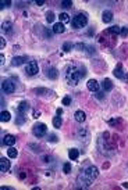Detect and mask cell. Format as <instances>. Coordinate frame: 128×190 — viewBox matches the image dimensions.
<instances>
[{
    "instance_id": "41",
    "label": "cell",
    "mask_w": 128,
    "mask_h": 190,
    "mask_svg": "<svg viewBox=\"0 0 128 190\" xmlns=\"http://www.w3.org/2000/svg\"><path fill=\"white\" fill-rule=\"evenodd\" d=\"M36 4H38V6H42V4H43V1H42V0H38V1H36Z\"/></svg>"
},
{
    "instance_id": "40",
    "label": "cell",
    "mask_w": 128,
    "mask_h": 190,
    "mask_svg": "<svg viewBox=\"0 0 128 190\" xmlns=\"http://www.w3.org/2000/svg\"><path fill=\"white\" fill-rule=\"evenodd\" d=\"M1 190H13V187H10V186H1Z\"/></svg>"
},
{
    "instance_id": "25",
    "label": "cell",
    "mask_w": 128,
    "mask_h": 190,
    "mask_svg": "<svg viewBox=\"0 0 128 190\" xmlns=\"http://www.w3.org/2000/svg\"><path fill=\"white\" fill-rule=\"evenodd\" d=\"M61 124H63V120H61V117L56 115V117L53 118V126H54V128H61Z\"/></svg>"
},
{
    "instance_id": "23",
    "label": "cell",
    "mask_w": 128,
    "mask_h": 190,
    "mask_svg": "<svg viewBox=\"0 0 128 190\" xmlns=\"http://www.w3.org/2000/svg\"><path fill=\"white\" fill-rule=\"evenodd\" d=\"M7 155H8L10 158H17V155H18V151H17V149H14V147H10V149L7 150Z\"/></svg>"
},
{
    "instance_id": "27",
    "label": "cell",
    "mask_w": 128,
    "mask_h": 190,
    "mask_svg": "<svg viewBox=\"0 0 128 190\" xmlns=\"http://www.w3.org/2000/svg\"><path fill=\"white\" fill-rule=\"evenodd\" d=\"M46 21L47 22H53L54 21V13L53 11H47L46 13Z\"/></svg>"
},
{
    "instance_id": "7",
    "label": "cell",
    "mask_w": 128,
    "mask_h": 190,
    "mask_svg": "<svg viewBox=\"0 0 128 190\" xmlns=\"http://www.w3.org/2000/svg\"><path fill=\"white\" fill-rule=\"evenodd\" d=\"M1 89H3V92L4 93H14L15 92V85H14V82L11 81V79H6V81H3V83H1Z\"/></svg>"
},
{
    "instance_id": "32",
    "label": "cell",
    "mask_w": 128,
    "mask_h": 190,
    "mask_svg": "<svg viewBox=\"0 0 128 190\" xmlns=\"http://www.w3.org/2000/svg\"><path fill=\"white\" fill-rule=\"evenodd\" d=\"M120 35H121L122 38H127L128 36V26H122L121 31H120Z\"/></svg>"
},
{
    "instance_id": "11",
    "label": "cell",
    "mask_w": 128,
    "mask_h": 190,
    "mask_svg": "<svg viewBox=\"0 0 128 190\" xmlns=\"http://www.w3.org/2000/svg\"><path fill=\"white\" fill-rule=\"evenodd\" d=\"M46 76H47L49 79H51V81L57 79V78H58V71H57V68H54V67L47 68V70H46Z\"/></svg>"
},
{
    "instance_id": "2",
    "label": "cell",
    "mask_w": 128,
    "mask_h": 190,
    "mask_svg": "<svg viewBox=\"0 0 128 190\" xmlns=\"http://www.w3.org/2000/svg\"><path fill=\"white\" fill-rule=\"evenodd\" d=\"M86 24H88V18H86V15L82 13L77 14V15L72 18V21H71V25H72V28H75V29H81L83 26H86Z\"/></svg>"
},
{
    "instance_id": "17",
    "label": "cell",
    "mask_w": 128,
    "mask_h": 190,
    "mask_svg": "<svg viewBox=\"0 0 128 190\" xmlns=\"http://www.w3.org/2000/svg\"><path fill=\"white\" fill-rule=\"evenodd\" d=\"M29 110V104H28V102H21L18 104V107H17V113H22V114H25L26 111Z\"/></svg>"
},
{
    "instance_id": "9",
    "label": "cell",
    "mask_w": 128,
    "mask_h": 190,
    "mask_svg": "<svg viewBox=\"0 0 128 190\" xmlns=\"http://www.w3.org/2000/svg\"><path fill=\"white\" fill-rule=\"evenodd\" d=\"M86 88H88V90H90V92L96 93V92H99L100 85H99V82H97L96 79H89V81L86 82Z\"/></svg>"
},
{
    "instance_id": "38",
    "label": "cell",
    "mask_w": 128,
    "mask_h": 190,
    "mask_svg": "<svg viewBox=\"0 0 128 190\" xmlns=\"http://www.w3.org/2000/svg\"><path fill=\"white\" fill-rule=\"evenodd\" d=\"M4 46H6V40L1 38V39H0V47H1V49H4Z\"/></svg>"
},
{
    "instance_id": "33",
    "label": "cell",
    "mask_w": 128,
    "mask_h": 190,
    "mask_svg": "<svg viewBox=\"0 0 128 190\" xmlns=\"http://www.w3.org/2000/svg\"><path fill=\"white\" fill-rule=\"evenodd\" d=\"M120 31H121V28H120V26H117V25H114V26H111V28H110V32H111V33H120Z\"/></svg>"
},
{
    "instance_id": "6",
    "label": "cell",
    "mask_w": 128,
    "mask_h": 190,
    "mask_svg": "<svg viewBox=\"0 0 128 190\" xmlns=\"http://www.w3.org/2000/svg\"><path fill=\"white\" fill-rule=\"evenodd\" d=\"M38 71H39V67H38V63H36V61H29V63L26 64V67H25L26 75L33 76L38 74Z\"/></svg>"
},
{
    "instance_id": "8",
    "label": "cell",
    "mask_w": 128,
    "mask_h": 190,
    "mask_svg": "<svg viewBox=\"0 0 128 190\" xmlns=\"http://www.w3.org/2000/svg\"><path fill=\"white\" fill-rule=\"evenodd\" d=\"M83 173L89 178L90 180H95L96 178H97V175H99V169L96 168L95 165H90V167H88L86 169H83Z\"/></svg>"
},
{
    "instance_id": "16",
    "label": "cell",
    "mask_w": 128,
    "mask_h": 190,
    "mask_svg": "<svg viewBox=\"0 0 128 190\" xmlns=\"http://www.w3.org/2000/svg\"><path fill=\"white\" fill-rule=\"evenodd\" d=\"M74 118H75L77 122H85V120H86V114L83 113L82 110H78V111H75V114H74Z\"/></svg>"
},
{
    "instance_id": "14",
    "label": "cell",
    "mask_w": 128,
    "mask_h": 190,
    "mask_svg": "<svg viewBox=\"0 0 128 190\" xmlns=\"http://www.w3.org/2000/svg\"><path fill=\"white\" fill-rule=\"evenodd\" d=\"M13 24L10 22V21H6V22H3V25H1V31L4 32L6 35H11L13 33Z\"/></svg>"
},
{
    "instance_id": "12",
    "label": "cell",
    "mask_w": 128,
    "mask_h": 190,
    "mask_svg": "<svg viewBox=\"0 0 128 190\" xmlns=\"http://www.w3.org/2000/svg\"><path fill=\"white\" fill-rule=\"evenodd\" d=\"M15 136L14 135H6L4 137H3V144H6L8 147H13L15 144Z\"/></svg>"
},
{
    "instance_id": "22",
    "label": "cell",
    "mask_w": 128,
    "mask_h": 190,
    "mask_svg": "<svg viewBox=\"0 0 128 190\" xmlns=\"http://www.w3.org/2000/svg\"><path fill=\"white\" fill-rule=\"evenodd\" d=\"M78 155H79V150H77V149H71L70 151H68V157H70V160H77Z\"/></svg>"
},
{
    "instance_id": "42",
    "label": "cell",
    "mask_w": 128,
    "mask_h": 190,
    "mask_svg": "<svg viewBox=\"0 0 128 190\" xmlns=\"http://www.w3.org/2000/svg\"><path fill=\"white\" fill-rule=\"evenodd\" d=\"M122 187H124V189H128V183H127V182H125V183H122Z\"/></svg>"
},
{
    "instance_id": "10",
    "label": "cell",
    "mask_w": 128,
    "mask_h": 190,
    "mask_svg": "<svg viewBox=\"0 0 128 190\" xmlns=\"http://www.w3.org/2000/svg\"><path fill=\"white\" fill-rule=\"evenodd\" d=\"M22 63H28V56H17L11 60V65L13 67H18Z\"/></svg>"
},
{
    "instance_id": "15",
    "label": "cell",
    "mask_w": 128,
    "mask_h": 190,
    "mask_svg": "<svg viewBox=\"0 0 128 190\" xmlns=\"http://www.w3.org/2000/svg\"><path fill=\"white\" fill-rule=\"evenodd\" d=\"M102 88H103L104 92H110V90H113V82H111V79H109V78L103 79Z\"/></svg>"
},
{
    "instance_id": "28",
    "label": "cell",
    "mask_w": 128,
    "mask_h": 190,
    "mask_svg": "<svg viewBox=\"0 0 128 190\" xmlns=\"http://www.w3.org/2000/svg\"><path fill=\"white\" fill-rule=\"evenodd\" d=\"M72 47H74V46H72L71 42H65V43L63 44V50L64 51H71L72 50Z\"/></svg>"
},
{
    "instance_id": "24",
    "label": "cell",
    "mask_w": 128,
    "mask_h": 190,
    "mask_svg": "<svg viewBox=\"0 0 128 190\" xmlns=\"http://www.w3.org/2000/svg\"><path fill=\"white\" fill-rule=\"evenodd\" d=\"M58 18H60V22H63V24H67V22H70V15L67 13H61L58 15Z\"/></svg>"
},
{
    "instance_id": "39",
    "label": "cell",
    "mask_w": 128,
    "mask_h": 190,
    "mask_svg": "<svg viewBox=\"0 0 128 190\" xmlns=\"http://www.w3.org/2000/svg\"><path fill=\"white\" fill-rule=\"evenodd\" d=\"M40 114H42L40 111H33V118H39V117H40Z\"/></svg>"
},
{
    "instance_id": "31",
    "label": "cell",
    "mask_w": 128,
    "mask_h": 190,
    "mask_svg": "<svg viewBox=\"0 0 128 190\" xmlns=\"http://www.w3.org/2000/svg\"><path fill=\"white\" fill-rule=\"evenodd\" d=\"M63 171H64V173H70L71 172V164L70 162H65V164H64Z\"/></svg>"
},
{
    "instance_id": "19",
    "label": "cell",
    "mask_w": 128,
    "mask_h": 190,
    "mask_svg": "<svg viewBox=\"0 0 128 190\" xmlns=\"http://www.w3.org/2000/svg\"><path fill=\"white\" fill-rule=\"evenodd\" d=\"M64 31H65V28H64L63 22H56L53 25V33H63Z\"/></svg>"
},
{
    "instance_id": "1",
    "label": "cell",
    "mask_w": 128,
    "mask_h": 190,
    "mask_svg": "<svg viewBox=\"0 0 128 190\" xmlns=\"http://www.w3.org/2000/svg\"><path fill=\"white\" fill-rule=\"evenodd\" d=\"M85 75H86V68L77 63H70L64 70V81L68 86H77Z\"/></svg>"
},
{
    "instance_id": "4",
    "label": "cell",
    "mask_w": 128,
    "mask_h": 190,
    "mask_svg": "<svg viewBox=\"0 0 128 190\" xmlns=\"http://www.w3.org/2000/svg\"><path fill=\"white\" fill-rule=\"evenodd\" d=\"M92 182H93V180H90L89 178L86 176L83 172L79 173V176H78V179H77V183L79 184V186H78L79 189H88L90 184H92Z\"/></svg>"
},
{
    "instance_id": "13",
    "label": "cell",
    "mask_w": 128,
    "mask_h": 190,
    "mask_svg": "<svg viewBox=\"0 0 128 190\" xmlns=\"http://www.w3.org/2000/svg\"><path fill=\"white\" fill-rule=\"evenodd\" d=\"M0 171L1 172H8L10 171V161L4 157L0 158Z\"/></svg>"
},
{
    "instance_id": "26",
    "label": "cell",
    "mask_w": 128,
    "mask_h": 190,
    "mask_svg": "<svg viewBox=\"0 0 128 190\" xmlns=\"http://www.w3.org/2000/svg\"><path fill=\"white\" fill-rule=\"evenodd\" d=\"M36 95H39V96H43V95H49V90H46V89H43V88H40V89H35L33 90Z\"/></svg>"
},
{
    "instance_id": "18",
    "label": "cell",
    "mask_w": 128,
    "mask_h": 190,
    "mask_svg": "<svg viewBox=\"0 0 128 190\" xmlns=\"http://www.w3.org/2000/svg\"><path fill=\"white\" fill-rule=\"evenodd\" d=\"M102 19H103V22L104 24H109V22H111L113 21V13L111 11H104V13L102 14Z\"/></svg>"
},
{
    "instance_id": "5",
    "label": "cell",
    "mask_w": 128,
    "mask_h": 190,
    "mask_svg": "<svg viewBox=\"0 0 128 190\" xmlns=\"http://www.w3.org/2000/svg\"><path fill=\"white\" fill-rule=\"evenodd\" d=\"M113 74H114L115 78L121 79L122 82H128V74L124 70H122V65H121V64H118V65L115 67V70H114V72H113Z\"/></svg>"
},
{
    "instance_id": "20",
    "label": "cell",
    "mask_w": 128,
    "mask_h": 190,
    "mask_svg": "<svg viewBox=\"0 0 128 190\" xmlns=\"http://www.w3.org/2000/svg\"><path fill=\"white\" fill-rule=\"evenodd\" d=\"M25 121H26V118H25V114H22V113H18L17 114V120H15V125H24L25 124Z\"/></svg>"
},
{
    "instance_id": "21",
    "label": "cell",
    "mask_w": 128,
    "mask_h": 190,
    "mask_svg": "<svg viewBox=\"0 0 128 190\" xmlns=\"http://www.w3.org/2000/svg\"><path fill=\"white\" fill-rule=\"evenodd\" d=\"M10 118H11V115H10L8 111H1V114H0V121L1 122H8Z\"/></svg>"
},
{
    "instance_id": "29",
    "label": "cell",
    "mask_w": 128,
    "mask_h": 190,
    "mask_svg": "<svg viewBox=\"0 0 128 190\" xmlns=\"http://www.w3.org/2000/svg\"><path fill=\"white\" fill-rule=\"evenodd\" d=\"M61 7H64V8H72V1L64 0V1H61Z\"/></svg>"
},
{
    "instance_id": "3",
    "label": "cell",
    "mask_w": 128,
    "mask_h": 190,
    "mask_svg": "<svg viewBox=\"0 0 128 190\" xmlns=\"http://www.w3.org/2000/svg\"><path fill=\"white\" fill-rule=\"evenodd\" d=\"M32 133H33V136L38 137V139L43 137L46 133H47V126H46V124H43V122H36V124L32 126Z\"/></svg>"
},
{
    "instance_id": "35",
    "label": "cell",
    "mask_w": 128,
    "mask_h": 190,
    "mask_svg": "<svg viewBox=\"0 0 128 190\" xmlns=\"http://www.w3.org/2000/svg\"><path fill=\"white\" fill-rule=\"evenodd\" d=\"M10 4H11V1H10V0H7V1H4V0H3V1L0 3V8H4V7L10 6Z\"/></svg>"
},
{
    "instance_id": "30",
    "label": "cell",
    "mask_w": 128,
    "mask_h": 190,
    "mask_svg": "<svg viewBox=\"0 0 128 190\" xmlns=\"http://www.w3.org/2000/svg\"><path fill=\"white\" fill-rule=\"evenodd\" d=\"M58 140V137L56 136V135H53V133H50L49 136H47V142H51V143H56Z\"/></svg>"
},
{
    "instance_id": "34",
    "label": "cell",
    "mask_w": 128,
    "mask_h": 190,
    "mask_svg": "<svg viewBox=\"0 0 128 190\" xmlns=\"http://www.w3.org/2000/svg\"><path fill=\"white\" fill-rule=\"evenodd\" d=\"M63 104L64 106H70L71 104V96H65L63 99Z\"/></svg>"
},
{
    "instance_id": "36",
    "label": "cell",
    "mask_w": 128,
    "mask_h": 190,
    "mask_svg": "<svg viewBox=\"0 0 128 190\" xmlns=\"http://www.w3.org/2000/svg\"><path fill=\"white\" fill-rule=\"evenodd\" d=\"M96 99L97 100H103L104 99V93L103 92H96Z\"/></svg>"
},
{
    "instance_id": "37",
    "label": "cell",
    "mask_w": 128,
    "mask_h": 190,
    "mask_svg": "<svg viewBox=\"0 0 128 190\" xmlns=\"http://www.w3.org/2000/svg\"><path fill=\"white\" fill-rule=\"evenodd\" d=\"M56 115L61 117V115H63V108H57V110H56Z\"/></svg>"
}]
</instances>
